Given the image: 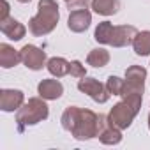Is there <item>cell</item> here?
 <instances>
[{"label":"cell","mask_w":150,"mask_h":150,"mask_svg":"<svg viewBox=\"0 0 150 150\" xmlns=\"http://www.w3.org/2000/svg\"><path fill=\"white\" fill-rule=\"evenodd\" d=\"M20 4H28V2H32V0H18Z\"/></svg>","instance_id":"cell-25"},{"label":"cell","mask_w":150,"mask_h":150,"mask_svg":"<svg viewBox=\"0 0 150 150\" xmlns=\"http://www.w3.org/2000/svg\"><path fill=\"white\" fill-rule=\"evenodd\" d=\"M90 7L101 16H113L120 9V0H92Z\"/></svg>","instance_id":"cell-15"},{"label":"cell","mask_w":150,"mask_h":150,"mask_svg":"<svg viewBox=\"0 0 150 150\" xmlns=\"http://www.w3.org/2000/svg\"><path fill=\"white\" fill-rule=\"evenodd\" d=\"M148 129H150V111H148Z\"/></svg>","instance_id":"cell-26"},{"label":"cell","mask_w":150,"mask_h":150,"mask_svg":"<svg viewBox=\"0 0 150 150\" xmlns=\"http://www.w3.org/2000/svg\"><path fill=\"white\" fill-rule=\"evenodd\" d=\"M110 62V51H106L104 48H96L87 55V64L92 67H104Z\"/></svg>","instance_id":"cell-19"},{"label":"cell","mask_w":150,"mask_h":150,"mask_svg":"<svg viewBox=\"0 0 150 150\" xmlns=\"http://www.w3.org/2000/svg\"><path fill=\"white\" fill-rule=\"evenodd\" d=\"M58 20H60V13L55 0H41L37 6V14L32 16V20L28 21V30L35 37L48 35L57 28Z\"/></svg>","instance_id":"cell-1"},{"label":"cell","mask_w":150,"mask_h":150,"mask_svg":"<svg viewBox=\"0 0 150 150\" xmlns=\"http://www.w3.org/2000/svg\"><path fill=\"white\" fill-rule=\"evenodd\" d=\"M46 67H48V71H50L51 76L62 78V76H67V74H69L71 62H67V60L62 58V57H51V58L46 62Z\"/></svg>","instance_id":"cell-16"},{"label":"cell","mask_w":150,"mask_h":150,"mask_svg":"<svg viewBox=\"0 0 150 150\" xmlns=\"http://www.w3.org/2000/svg\"><path fill=\"white\" fill-rule=\"evenodd\" d=\"M136 34H138L136 27H132V25H118V27L113 28L110 46H113V48H125V46L132 44V39H134Z\"/></svg>","instance_id":"cell-11"},{"label":"cell","mask_w":150,"mask_h":150,"mask_svg":"<svg viewBox=\"0 0 150 150\" xmlns=\"http://www.w3.org/2000/svg\"><path fill=\"white\" fill-rule=\"evenodd\" d=\"M67 4V9L69 13L71 11H80V9H88V6L92 4V0H69Z\"/></svg>","instance_id":"cell-23"},{"label":"cell","mask_w":150,"mask_h":150,"mask_svg":"<svg viewBox=\"0 0 150 150\" xmlns=\"http://www.w3.org/2000/svg\"><path fill=\"white\" fill-rule=\"evenodd\" d=\"M97 122H99V115H96L92 110H83L80 111L78 122L72 129V136L78 141H87L92 138H97Z\"/></svg>","instance_id":"cell-3"},{"label":"cell","mask_w":150,"mask_h":150,"mask_svg":"<svg viewBox=\"0 0 150 150\" xmlns=\"http://www.w3.org/2000/svg\"><path fill=\"white\" fill-rule=\"evenodd\" d=\"M132 50L138 57H146L150 55V30L138 32L132 39Z\"/></svg>","instance_id":"cell-17"},{"label":"cell","mask_w":150,"mask_h":150,"mask_svg":"<svg viewBox=\"0 0 150 150\" xmlns=\"http://www.w3.org/2000/svg\"><path fill=\"white\" fill-rule=\"evenodd\" d=\"M9 2L7 0H2V13H0V20H6V18H9Z\"/></svg>","instance_id":"cell-24"},{"label":"cell","mask_w":150,"mask_h":150,"mask_svg":"<svg viewBox=\"0 0 150 150\" xmlns=\"http://www.w3.org/2000/svg\"><path fill=\"white\" fill-rule=\"evenodd\" d=\"M37 94L46 101H57L64 94V85L58 80H42L37 85Z\"/></svg>","instance_id":"cell-13"},{"label":"cell","mask_w":150,"mask_h":150,"mask_svg":"<svg viewBox=\"0 0 150 150\" xmlns=\"http://www.w3.org/2000/svg\"><path fill=\"white\" fill-rule=\"evenodd\" d=\"M50 115V108L46 104V99L39 97H30L18 111H16V125L18 131L23 132L27 127L37 125L39 122L46 120Z\"/></svg>","instance_id":"cell-2"},{"label":"cell","mask_w":150,"mask_h":150,"mask_svg":"<svg viewBox=\"0 0 150 150\" xmlns=\"http://www.w3.org/2000/svg\"><path fill=\"white\" fill-rule=\"evenodd\" d=\"M124 85H125V80H122V78H118V76H110V78L106 80V88L110 90L111 96H122Z\"/></svg>","instance_id":"cell-21"},{"label":"cell","mask_w":150,"mask_h":150,"mask_svg":"<svg viewBox=\"0 0 150 150\" xmlns=\"http://www.w3.org/2000/svg\"><path fill=\"white\" fill-rule=\"evenodd\" d=\"M97 138L104 145H118L122 141V129H118L117 125H113L108 115H99Z\"/></svg>","instance_id":"cell-7"},{"label":"cell","mask_w":150,"mask_h":150,"mask_svg":"<svg viewBox=\"0 0 150 150\" xmlns=\"http://www.w3.org/2000/svg\"><path fill=\"white\" fill-rule=\"evenodd\" d=\"M80 111H81V108H78V106H69V108H65V111L62 113L60 124H62V127H64L67 132H72L74 125H76V122H78Z\"/></svg>","instance_id":"cell-18"},{"label":"cell","mask_w":150,"mask_h":150,"mask_svg":"<svg viewBox=\"0 0 150 150\" xmlns=\"http://www.w3.org/2000/svg\"><path fill=\"white\" fill-rule=\"evenodd\" d=\"M65 2H69V0H65Z\"/></svg>","instance_id":"cell-27"},{"label":"cell","mask_w":150,"mask_h":150,"mask_svg":"<svg viewBox=\"0 0 150 150\" xmlns=\"http://www.w3.org/2000/svg\"><path fill=\"white\" fill-rule=\"evenodd\" d=\"M145 80H146V69L145 67H141V65L127 67V71H125V85H124L122 96H129V94L143 96V92H145Z\"/></svg>","instance_id":"cell-5"},{"label":"cell","mask_w":150,"mask_h":150,"mask_svg":"<svg viewBox=\"0 0 150 150\" xmlns=\"http://www.w3.org/2000/svg\"><path fill=\"white\" fill-rule=\"evenodd\" d=\"M78 90L83 92V94H87L92 101H96V103H99V104L108 103L110 97H111L110 90L106 88V83H101V81H97L96 78H87V76H85V78H80V81H78Z\"/></svg>","instance_id":"cell-6"},{"label":"cell","mask_w":150,"mask_h":150,"mask_svg":"<svg viewBox=\"0 0 150 150\" xmlns=\"http://www.w3.org/2000/svg\"><path fill=\"white\" fill-rule=\"evenodd\" d=\"M21 62V55L18 50H14L11 44L7 42H2L0 44V65L4 69H11V67H16L18 64Z\"/></svg>","instance_id":"cell-14"},{"label":"cell","mask_w":150,"mask_h":150,"mask_svg":"<svg viewBox=\"0 0 150 150\" xmlns=\"http://www.w3.org/2000/svg\"><path fill=\"white\" fill-rule=\"evenodd\" d=\"M0 32L6 37H9L11 41H21L27 34V28H25L23 23H20L18 20L9 16L6 20H0Z\"/></svg>","instance_id":"cell-12"},{"label":"cell","mask_w":150,"mask_h":150,"mask_svg":"<svg viewBox=\"0 0 150 150\" xmlns=\"http://www.w3.org/2000/svg\"><path fill=\"white\" fill-rule=\"evenodd\" d=\"M139 113V108H136L134 104H131L129 101H120V103H117L113 108H111V111H110V120H111V124L113 125H117L118 129H127V127H131V124H132V120H134V117Z\"/></svg>","instance_id":"cell-4"},{"label":"cell","mask_w":150,"mask_h":150,"mask_svg":"<svg viewBox=\"0 0 150 150\" xmlns=\"http://www.w3.org/2000/svg\"><path fill=\"white\" fill-rule=\"evenodd\" d=\"M92 23V14L88 9H80V11H71L69 20H67V28L74 34L85 32Z\"/></svg>","instance_id":"cell-10"},{"label":"cell","mask_w":150,"mask_h":150,"mask_svg":"<svg viewBox=\"0 0 150 150\" xmlns=\"http://www.w3.org/2000/svg\"><path fill=\"white\" fill-rule=\"evenodd\" d=\"M69 74H71V76H74V78H85L87 76V69H85V65L80 60H72L71 62Z\"/></svg>","instance_id":"cell-22"},{"label":"cell","mask_w":150,"mask_h":150,"mask_svg":"<svg viewBox=\"0 0 150 150\" xmlns=\"http://www.w3.org/2000/svg\"><path fill=\"white\" fill-rule=\"evenodd\" d=\"M25 104V94L21 90L14 88H4L0 90V110L6 113L18 111Z\"/></svg>","instance_id":"cell-9"},{"label":"cell","mask_w":150,"mask_h":150,"mask_svg":"<svg viewBox=\"0 0 150 150\" xmlns=\"http://www.w3.org/2000/svg\"><path fill=\"white\" fill-rule=\"evenodd\" d=\"M21 55V64L30 69V71H41L46 65V51H42L41 48L34 46V44H25L20 50Z\"/></svg>","instance_id":"cell-8"},{"label":"cell","mask_w":150,"mask_h":150,"mask_svg":"<svg viewBox=\"0 0 150 150\" xmlns=\"http://www.w3.org/2000/svg\"><path fill=\"white\" fill-rule=\"evenodd\" d=\"M113 23L110 21H101L97 27H96V32H94V39L99 42V44H110L111 42V34H113Z\"/></svg>","instance_id":"cell-20"}]
</instances>
